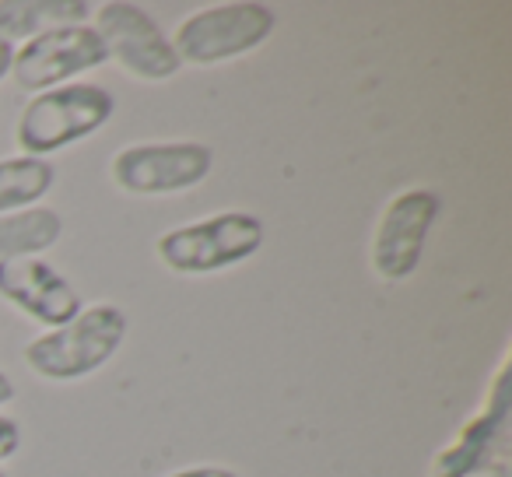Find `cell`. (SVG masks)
<instances>
[{
    "mask_svg": "<svg viewBox=\"0 0 512 477\" xmlns=\"http://www.w3.org/2000/svg\"><path fill=\"white\" fill-rule=\"evenodd\" d=\"M127 341V313L113 302L81 309L67 327L25 344V365L50 383H78L99 372Z\"/></svg>",
    "mask_w": 512,
    "mask_h": 477,
    "instance_id": "obj_1",
    "label": "cell"
},
{
    "mask_svg": "<svg viewBox=\"0 0 512 477\" xmlns=\"http://www.w3.org/2000/svg\"><path fill=\"white\" fill-rule=\"evenodd\" d=\"M113 113V92H106L102 85H88V81H71V85L39 92L18 116V148L22 155L46 158L99 134L113 120Z\"/></svg>",
    "mask_w": 512,
    "mask_h": 477,
    "instance_id": "obj_2",
    "label": "cell"
},
{
    "mask_svg": "<svg viewBox=\"0 0 512 477\" xmlns=\"http://www.w3.org/2000/svg\"><path fill=\"white\" fill-rule=\"evenodd\" d=\"M267 239L264 221L249 211H221L162 232L158 260L176 274H218L256 257Z\"/></svg>",
    "mask_w": 512,
    "mask_h": 477,
    "instance_id": "obj_3",
    "label": "cell"
},
{
    "mask_svg": "<svg viewBox=\"0 0 512 477\" xmlns=\"http://www.w3.org/2000/svg\"><path fill=\"white\" fill-rule=\"evenodd\" d=\"M274 11L256 0H232V4H214V8L193 11L176 29L172 50L179 64L214 67L225 60L246 57L260 50L274 36Z\"/></svg>",
    "mask_w": 512,
    "mask_h": 477,
    "instance_id": "obj_4",
    "label": "cell"
},
{
    "mask_svg": "<svg viewBox=\"0 0 512 477\" xmlns=\"http://www.w3.org/2000/svg\"><path fill=\"white\" fill-rule=\"evenodd\" d=\"M214 169V151L200 141H155L116 151L109 176L130 197H169L193 190Z\"/></svg>",
    "mask_w": 512,
    "mask_h": 477,
    "instance_id": "obj_5",
    "label": "cell"
},
{
    "mask_svg": "<svg viewBox=\"0 0 512 477\" xmlns=\"http://www.w3.org/2000/svg\"><path fill=\"white\" fill-rule=\"evenodd\" d=\"M95 32L109 57L137 81H169L179 74V57L162 25L130 0H109L95 8Z\"/></svg>",
    "mask_w": 512,
    "mask_h": 477,
    "instance_id": "obj_6",
    "label": "cell"
},
{
    "mask_svg": "<svg viewBox=\"0 0 512 477\" xmlns=\"http://www.w3.org/2000/svg\"><path fill=\"white\" fill-rule=\"evenodd\" d=\"M442 214V197L428 186L397 193L372 235V271L383 281H407L425 257V243Z\"/></svg>",
    "mask_w": 512,
    "mask_h": 477,
    "instance_id": "obj_7",
    "label": "cell"
},
{
    "mask_svg": "<svg viewBox=\"0 0 512 477\" xmlns=\"http://www.w3.org/2000/svg\"><path fill=\"white\" fill-rule=\"evenodd\" d=\"M109 60L106 43L92 22L85 25H64V29H50L43 36H32L15 50L11 60V78L25 92H50V88L71 85L74 74L95 71Z\"/></svg>",
    "mask_w": 512,
    "mask_h": 477,
    "instance_id": "obj_8",
    "label": "cell"
},
{
    "mask_svg": "<svg viewBox=\"0 0 512 477\" xmlns=\"http://www.w3.org/2000/svg\"><path fill=\"white\" fill-rule=\"evenodd\" d=\"M509 362L498 365V376L491 383V397L460 432L453 435L446 449L435 456L428 477H456L463 470L488 467V463L509 460Z\"/></svg>",
    "mask_w": 512,
    "mask_h": 477,
    "instance_id": "obj_9",
    "label": "cell"
},
{
    "mask_svg": "<svg viewBox=\"0 0 512 477\" xmlns=\"http://www.w3.org/2000/svg\"><path fill=\"white\" fill-rule=\"evenodd\" d=\"M0 299H8L29 320L53 330L67 327L85 309L71 281L53 264H46L43 257L0 264Z\"/></svg>",
    "mask_w": 512,
    "mask_h": 477,
    "instance_id": "obj_10",
    "label": "cell"
},
{
    "mask_svg": "<svg viewBox=\"0 0 512 477\" xmlns=\"http://www.w3.org/2000/svg\"><path fill=\"white\" fill-rule=\"evenodd\" d=\"M92 18L88 0H0V39L15 46L18 39L29 43L64 25H85Z\"/></svg>",
    "mask_w": 512,
    "mask_h": 477,
    "instance_id": "obj_11",
    "label": "cell"
},
{
    "mask_svg": "<svg viewBox=\"0 0 512 477\" xmlns=\"http://www.w3.org/2000/svg\"><path fill=\"white\" fill-rule=\"evenodd\" d=\"M64 239V218L53 207H25L15 214H0V264L43 257Z\"/></svg>",
    "mask_w": 512,
    "mask_h": 477,
    "instance_id": "obj_12",
    "label": "cell"
},
{
    "mask_svg": "<svg viewBox=\"0 0 512 477\" xmlns=\"http://www.w3.org/2000/svg\"><path fill=\"white\" fill-rule=\"evenodd\" d=\"M53 183H57V169L46 158H0V214L39 207V200L53 190Z\"/></svg>",
    "mask_w": 512,
    "mask_h": 477,
    "instance_id": "obj_13",
    "label": "cell"
},
{
    "mask_svg": "<svg viewBox=\"0 0 512 477\" xmlns=\"http://www.w3.org/2000/svg\"><path fill=\"white\" fill-rule=\"evenodd\" d=\"M18 449H22V425L11 414H0V460H11Z\"/></svg>",
    "mask_w": 512,
    "mask_h": 477,
    "instance_id": "obj_14",
    "label": "cell"
},
{
    "mask_svg": "<svg viewBox=\"0 0 512 477\" xmlns=\"http://www.w3.org/2000/svg\"><path fill=\"white\" fill-rule=\"evenodd\" d=\"M169 477H239V474L228 467H218V463H197V467L176 470V474H169Z\"/></svg>",
    "mask_w": 512,
    "mask_h": 477,
    "instance_id": "obj_15",
    "label": "cell"
},
{
    "mask_svg": "<svg viewBox=\"0 0 512 477\" xmlns=\"http://www.w3.org/2000/svg\"><path fill=\"white\" fill-rule=\"evenodd\" d=\"M456 477H512V470H509V460H502V463H488V467L463 470V474H456Z\"/></svg>",
    "mask_w": 512,
    "mask_h": 477,
    "instance_id": "obj_16",
    "label": "cell"
},
{
    "mask_svg": "<svg viewBox=\"0 0 512 477\" xmlns=\"http://www.w3.org/2000/svg\"><path fill=\"white\" fill-rule=\"evenodd\" d=\"M11 60H15V46L0 39V81H4L11 74Z\"/></svg>",
    "mask_w": 512,
    "mask_h": 477,
    "instance_id": "obj_17",
    "label": "cell"
},
{
    "mask_svg": "<svg viewBox=\"0 0 512 477\" xmlns=\"http://www.w3.org/2000/svg\"><path fill=\"white\" fill-rule=\"evenodd\" d=\"M15 383H11V376L4 369H0V407L4 404H11V400H15Z\"/></svg>",
    "mask_w": 512,
    "mask_h": 477,
    "instance_id": "obj_18",
    "label": "cell"
},
{
    "mask_svg": "<svg viewBox=\"0 0 512 477\" xmlns=\"http://www.w3.org/2000/svg\"><path fill=\"white\" fill-rule=\"evenodd\" d=\"M0 477H8V470H0Z\"/></svg>",
    "mask_w": 512,
    "mask_h": 477,
    "instance_id": "obj_19",
    "label": "cell"
}]
</instances>
